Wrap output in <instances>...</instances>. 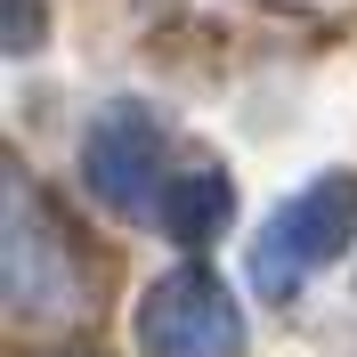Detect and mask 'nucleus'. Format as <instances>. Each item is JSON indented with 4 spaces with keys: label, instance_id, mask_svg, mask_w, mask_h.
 Returning a JSON list of instances; mask_svg holds the SVG:
<instances>
[{
    "label": "nucleus",
    "instance_id": "nucleus-1",
    "mask_svg": "<svg viewBox=\"0 0 357 357\" xmlns=\"http://www.w3.org/2000/svg\"><path fill=\"white\" fill-rule=\"evenodd\" d=\"M146 349L155 357H227L236 349V317H227V301L203 276H178L146 309Z\"/></svg>",
    "mask_w": 357,
    "mask_h": 357
}]
</instances>
